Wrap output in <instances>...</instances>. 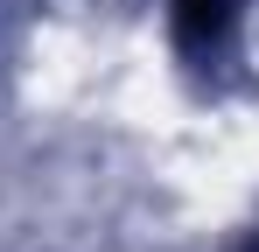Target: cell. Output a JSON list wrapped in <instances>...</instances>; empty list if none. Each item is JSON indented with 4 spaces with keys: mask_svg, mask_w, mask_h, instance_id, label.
<instances>
[{
    "mask_svg": "<svg viewBox=\"0 0 259 252\" xmlns=\"http://www.w3.org/2000/svg\"><path fill=\"white\" fill-rule=\"evenodd\" d=\"M238 7L245 0H175V49L189 63H210L238 28Z\"/></svg>",
    "mask_w": 259,
    "mask_h": 252,
    "instance_id": "obj_1",
    "label": "cell"
}]
</instances>
